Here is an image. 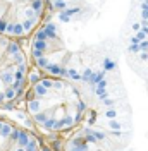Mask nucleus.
<instances>
[{
    "label": "nucleus",
    "mask_w": 148,
    "mask_h": 151,
    "mask_svg": "<svg viewBox=\"0 0 148 151\" xmlns=\"http://www.w3.org/2000/svg\"><path fill=\"white\" fill-rule=\"evenodd\" d=\"M54 14L73 21H83L90 10L91 0H46Z\"/></svg>",
    "instance_id": "nucleus-6"
},
{
    "label": "nucleus",
    "mask_w": 148,
    "mask_h": 151,
    "mask_svg": "<svg viewBox=\"0 0 148 151\" xmlns=\"http://www.w3.org/2000/svg\"><path fill=\"white\" fill-rule=\"evenodd\" d=\"M81 21L60 16L43 19L33 33L29 57L40 72L76 83H96L115 64L96 38L79 28Z\"/></svg>",
    "instance_id": "nucleus-1"
},
{
    "label": "nucleus",
    "mask_w": 148,
    "mask_h": 151,
    "mask_svg": "<svg viewBox=\"0 0 148 151\" xmlns=\"http://www.w3.org/2000/svg\"><path fill=\"white\" fill-rule=\"evenodd\" d=\"M29 119L45 134H67L76 131L90 112L84 83L54 76L33 79L24 93Z\"/></svg>",
    "instance_id": "nucleus-2"
},
{
    "label": "nucleus",
    "mask_w": 148,
    "mask_h": 151,
    "mask_svg": "<svg viewBox=\"0 0 148 151\" xmlns=\"http://www.w3.org/2000/svg\"><path fill=\"white\" fill-rule=\"evenodd\" d=\"M29 57L16 38L0 33V106H7L26 93Z\"/></svg>",
    "instance_id": "nucleus-3"
},
{
    "label": "nucleus",
    "mask_w": 148,
    "mask_h": 151,
    "mask_svg": "<svg viewBox=\"0 0 148 151\" xmlns=\"http://www.w3.org/2000/svg\"><path fill=\"white\" fill-rule=\"evenodd\" d=\"M0 151H45V148L33 131L0 119Z\"/></svg>",
    "instance_id": "nucleus-5"
},
{
    "label": "nucleus",
    "mask_w": 148,
    "mask_h": 151,
    "mask_svg": "<svg viewBox=\"0 0 148 151\" xmlns=\"http://www.w3.org/2000/svg\"><path fill=\"white\" fill-rule=\"evenodd\" d=\"M46 0H0V33L28 38L45 19Z\"/></svg>",
    "instance_id": "nucleus-4"
}]
</instances>
